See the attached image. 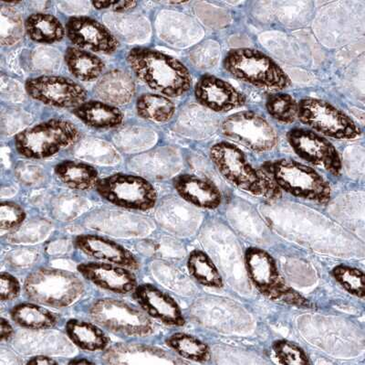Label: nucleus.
<instances>
[{"mask_svg": "<svg viewBox=\"0 0 365 365\" xmlns=\"http://www.w3.org/2000/svg\"><path fill=\"white\" fill-rule=\"evenodd\" d=\"M127 63L137 79L169 99L184 96L193 84L190 71L184 64L154 49H132L127 55Z\"/></svg>", "mask_w": 365, "mask_h": 365, "instance_id": "nucleus-1", "label": "nucleus"}, {"mask_svg": "<svg viewBox=\"0 0 365 365\" xmlns=\"http://www.w3.org/2000/svg\"><path fill=\"white\" fill-rule=\"evenodd\" d=\"M223 67L235 79L260 89L283 91L292 86L282 66L256 49H232L225 56Z\"/></svg>", "mask_w": 365, "mask_h": 365, "instance_id": "nucleus-2", "label": "nucleus"}, {"mask_svg": "<svg viewBox=\"0 0 365 365\" xmlns=\"http://www.w3.org/2000/svg\"><path fill=\"white\" fill-rule=\"evenodd\" d=\"M23 289L29 301L45 307L63 309L81 298L84 284L76 274L45 266L29 274Z\"/></svg>", "mask_w": 365, "mask_h": 365, "instance_id": "nucleus-3", "label": "nucleus"}, {"mask_svg": "<svg viewBox=\"0 0 365 365\" xmlns=\"http://www.w3.org/2000/svg\"><path fill=\"white\" fill-rule=\"evenodd\" d=\"M80 130L63 119H51L36 124L19 132L14 138L16 151L23 158L45 159L76 145Z\"/></svg>", "mask_w": 365, "mask_h": 365, "instance_id": "nucleus-4", "label": "nucleus"}, {"mask_svg": "<svg viewBox=\"0 0 365 365\" xmlns=\"http://www.w3.org/2000/svg\"><path fill=\"white\" fill-rule=\"evenodd\" d=\"M247 275L260 294L273 301L299 308H309V303L298 291L287 284L275 259L267 251L250 247L244 256Z\"/></svg>", "mask_w": 365, "mask_h": 365, "instance_id": "nucleus-5", "label": "nucleus"}, {"mask_svg": "<svg viewBox=\"0 0 365 365\" xmlns=\"http://www.w3.org/2000/svg\"><path fill=\"white\" fill-rule=\"evenodd\" d=\"M280 190L297 198L327 204L331 188L316 169L292 159H282L266 163Z\"/></svg>", "mask_w": 365, "mask_h": 365, "instance_id": "nucleus-6", "label": "nucleus"}, {"mask_svg": "<svg viewBox=\"0 0 365 365\" xmlns=\"http://www.w3.org/2000/svg\"><path fill=\"white\" fill-rule=\"evenodd\" d=\"M93 322L123 337H146L155 330L153 319L139 307L112 298L97 299L89 309Z\"/></svg>", "mask_w": 365, "mask_h": 365, "instance_id": "nucleus-7", "label": "nucleus"}, {"mask_svg": "<svg viewBox=\"0 0 365 365\" xmlns=\"http://www.w3.org/2000/svg\"><path fill=\"white\" fill-rule=\"evenodd\" d=\"M298 119L325 138L354 140L361 135V129L347 114L327 101L314 97L299 101Z\"/></svg>", "mask_w": 365, "mask_h": 365, "instance_id": "nucleus-8", "label": "nucleus"}, {"mask_svg": "<svg viewBox=\"0 0 365 365\" xmlns=\"http://www.w3.org/2000/svg\"><path fill=\"white\" fill-rule=\"evenodd\" d=\"M96 191L103 200L127 210H152L158 198L151 182L141 176L127 174H115L101 179Z\"/></svg>", "mask_w": 365, "mask_h": 365, "instance_id": "nucleus-9", "label": "nucleus"}, {"mask_svg": "<svg viewBox=\"0 0 365 365\" xmlns=\"http://www.w3.org/2000/svg\"><path fill=\"white\" fill-rule=\"evenodd\" d=\"M221 133L225 138L257 153L272 151L279 143L275 129L255 111H240L227 117L221 125Z\"/></svg>", "mask_w": 365, "mask_h": 365, "instance_id": "nucleus-10", "label": "nucleus"}, {"mask_svg": "<svg viewBox=\"0 0 365 365\" xmlns=\"http://www.w3.org/2000/svg\"><path fill=\"white\" fill-rule=\"evenodd\" d=\"M210 156L225 180L247 194L263 196L262 174L250 164L239 146L230 142H218L212 146Z\"/></svg>", "mask_w": 365, "mask_h": 365, "instance_id": "nucleus-11", "label": "nucleus"}, {"mask_svg": "<svg viewBox=\"0 0 365 365\" xmlns=\"http://www.w3.org/2000/svg\"><path fill=\"white\" fill-rule=\"evenodd\" d=\"M31 99L57 109H73L86 102L87 92L81 84L70 78L41 76L29 78L25 84Z\"/></svg>", "mask_w": 365, "mask_h": 365, "instance_id": "nucleus-12", "label": "nucleus"}, {"mask_svg": "<svg viewBox=\"0 0 365 365\" xmlns=\"http://www.w3.org/2000/svg\"><path fill=\"white\" fill-rule=\"evenodd\" d=\"M292 151L303 161L325 169L334 176L341 174L340 154L330 140L311 129L295 128L287 133Z\"/></svg>", "mask_w": 365, "mask_h": 365, "instance_id": "nucleus-13", "label": "nucleus"}, {"mask_svg": "<svg viewBox=\"0 0 365 365\" xmlns=\"http://www.w3.org/2000/svg\"><path fill=\"white\" fill-rule=\"evenodd\" d=\"M66 35L74 47L96 54H113L119 47L118 40L106 25L86 16L68 19Z\"/></svg>", "mask_w": 365, "mask_h": 365, "instance_id": "nucleus-14", "label": "nucleus"}, {"mask_svg": "<svg viewBox=\"0 0 365 365\" xmlns=\"http://www.w3.org/2000/svg\"><path fill=\"white\" fill-rule=\"evenodd\" d=\"M195 100L205 109L216 113H227L241 109L247 103L245 94L222 78L205 74L194 88Z\"/></svg>", "mask_w": 365, "mask_h": 365, "instance_id": "nucleus-15", "label": "nucleus"}, {"mask_svg": "<svg viewBox=\"0 0 365 365\" xmlns=\"http://www.w3.org/2000/svg\"><path fill=\"white\" fill-rule=\"evenodd\" d=\"M77 270L91 284L117 295L133 293L139 285L132 269L115 264L91 261L80 264Z\"/></svg>", "mask_w": 365, "mask_h": 365, "instance_id": "nucleus-16", "label": "nucleus"}, {"mask_svg": "<svg viewBox=\"0 0 365 365\" xmlns=\"http://www.w3.org/2000/svg\"><path fill=\"white\" fill-rule=\"evenodd\" d=\"M137 306L152 319L171 327H182L185 319L180 306L168 293L152 284L136 286L132 293Z\"/></svg>", "mask_w": 365, "mask_h": 365, "instance_id": "nucleus-17", "label": "nucleus"}, {"mask_svg": "<svg viewBox=\"0 0 365 365\" xmlns=\"http://www.w3.org/2000/svg\"><path fill=\"white\" fill-rule=\"evenodd\" d=\"M75 246L93 261L115 264L133 271L140 269V261L131 251L115 241L96 234H81L75 238Z\"/></svg>", "mask_w": 365, "mask_h": 365, "instance_id": "nucleus-18", "label": "nucleus"}, {"mask_svg": "<svg viewBox=\"0 0 365 365\" xmlns=\"http://www.w3.org/2000/svg\"><path fill=\"white\" fill-rule=\"evenodd\" d=\"M179 196L187 203L205 210H215L222 203V195L216 185L194 174H181L173 180Z\"/></svg>", "mask_w": 365, "mask_h": 365, "instance_id": "nucleus-19", "label": "nucleus"}, {"mask_svg": "<svg viewBox=\"0 0 365 365\" xmlns=\"http://www.w3.org/2000/svg\"><path fill=\"white\" fill-rule=\"evenodd\" d=\"M98 99L113 106H123L135 94V84L128 73L122 70L107 71L94 86Z\"/></svg>", "mask_w": 365, "mask_h": 365, "instance_id": "nucleus-20", "label": "nucleus"}, {"mask_svg": "<svg viewBox=\"0 0 365 365\" xmlns=\"http://www.w3.org/2000/svg\"><path fill=\"white\" fill-rule=\"evenodd\" d=\"M168 359L160 349L139 344H118L104 351L103 361L107 364H153Z\"/></svg>", "mask_w": 365, "mask_h": 365, "instance_id": "nucleus-21", "label": "nucleus"}, {"mask_svg": "<svg viewBox=\"0 0 365 365\" xmlns=\"http://www.w3.org/2000/svg\"><path fill=\"white\" fill-rule=\"evenodd\" d=\"M78 119L90 128L110 129L122 125L125 116L118 107L101 100H89L73 109Z\"/></svg>", "mask_w": 365, "mask_h": 365, "instance_id": "nucleus-22", "label": "nucleus"}, {"mask_svg": "<svg viewBox=\"0 0 365 365\" xmlns=\"http://www.w3.org/2000/svg\"><path fill=\"white\" fill-rule=\"evenodd\" d=\"M65 331L71 342L81 350L104 351L109 347L110 339L101 326L96 322L83 319H68L65 325Z\"/></svg>", "mask_w": 365, "mask_h": 365, "instance_id": "nucleus-23", "label": "nucleus"}, {"mask_svg": "<svg viewBox=\"0 0 365 365\" xmlns=\"http://www.w3.org/2000/svg\"><path fill=\"white\" fill-rule=\"evenodd\" d=\"M58 181L66 187L78 191H89L97 188L101 180L97 169L87 163L64 161L54 168Z\"/></svg>", "mask_w": 365, "mask_h": 365, "instance_id": "nucleus-24", "label": "nucleus"}, {"mask_svg": "<svg viewBox=\"0 0 365 365\" xmlns=\"http://www.w3.org/2000/svg\"><path fill=\"white\" fill-rule=\"evenodd\" d=\"M11 319L19 327L31 331H46L54 328L58 319L45 306L29 301L21 303L11 309Z\"/></svg>", "mask_w": 365, "mask_h": 365, "instance_id": "nucleus-25", "label": "nucleus"}, {"mask_svg": "<svg viewBox=\"0 0 365 365\" xmlns=\"http://www.w3.org/2000/svg\"><path fill=\"white\" fill-rule=\"evenodd\" d=\"M64 61L70 73L81 81L99 80L103 76V61L93 52L77 47H68L65 51Z\"/></svg>", "mask_w": 365, "mask_h": 365, "instance_id": "nucleus-26", "label": "nucleus"}, {"mask_svg": "<svg viewBox=\"0 0 365 365\" xmlns=\"http://www.w3.org/2000/svg\"><path fill=\"white\" fill-rule=\"evenodd\" d=\"M25 31L31 41L41 44H57L66 34V29L60 19L43 12L29 16L25 21Z\"/></svg>", "mask_w": 365, "mask_h": 365, "instance_id": "nucleus-27", "label": "nucleus"}, {"mask_svg": "<svg viewBox=\"0 0 365 365\" xmlns=\"http://www.w3.org/2000/svg\"><path fill=\"white\" fill-rule=\"evenodd\" d=\"M136 112L141 119L155 123L170 121L177 106L171 99L158 93L141 94L136 101Z\"/></svg>", "mask_w": 365, "mask_h": 365, "instance_id": "nucleus-28", "label": "nucleus"}, {"mask_svg": "<svg viewBox=\"0 0 365 365\" xmlns=\"http://www.w3.org/2000/svg\"><path fill=\"white\" fill-rule=\"evenodd\" d=\"M187 266L192 278L202 286L210 289L223 288L224 281L220 270L204 251H192L187 257Z\"/></svg>", "mask_w": 365, "mask_h": 365, "instance_id": "nucleus-29", "label": "nucleus"}, {"mask_svg": "<svg viewBox=\"0 0 365 365\" xmlns=\"http://www.w3.org/2000/svg\"><path fill=\"white\" fill-rule=\"evenodd\" d=\"M165 344L182 359L202 364L211 360L210 347L193 335L175 332L166 339Z\"/></svg>", "mask_w": 365, "mask_h": 365, "instance_id": "nucleus-30", "label": "nucleus"}, {"mask_svg": "<svg viewBox=\"0 0 365 365\" xmlns=\"http://www.w3.org/2000/svg\"><path fill=\"white\" fill-rule=\"evenodd\" d=\"M265 106L269 115L283 125H291L298 119L299 102L291 94H269L267 97Z\"/></svg>", "mask_w": 365, "mask_h": 365, "instance_id": "nucleus-31", "label": "nucleus"}, {"mask_svg": "<svg viewBox=\"0 0 365 365\" xmlns=\"http://www.w3.org/2000/svg\"><path fill=\"white\" fill-rule=\"evenodd\" d=\"M0 42L3 46L18 44L25 31V22L21 16L11 6H6L0 11Z\"/></svg>", "mask_w": 365, "mask_h": 365, "instance_id": "nucleus-32", "label": "nucleus"}, {"mask_svg": "<svg viewBox=\"0 0 365 365\" xmlns=\"http://www.w3.org/2000/svg\"><path fill=\"white\" fill-rule=\"evenodd\" d=\"M334 279L351 295L361 299L365 296V275L361 269L346 265H339L332 269Z\"/></svg>", "mask_w": 365, "mask_h": 365, "instance_id": "nucleus-33", "label": "nucleus"}, {"mask_svg": "<svg viewBox=\"0 0 365 365\" xmlns=\"http://www.w3.org/2000/svg\"><path fill=\"white\" fill-rule=\"evenodd\" d=\"M272 349L280 364H311L307 354L295 342L283 340V339L282 340H277L273 342Z\"/></svg>", "mask_w": 365, "mask_h": 365, "instance_id": "nucleus-34", "label": "nucleus"}, {"mask_svg": "<svg viewBox=\"0 0 365 365\" xmlns=\"http://www.w3.org/2000/svg\"><path fill=\"white\" fill-rule=\"evenodd\" d=\"M27 214L21 205L12 201L0 204V228L2 231L16 229L24 223Z\"/></svg>", "mask_w": 365, "mask_h": 365, "instance_id": "nucleus-35", "label": "nucleus"}, {"mask_svg": "<svg viewBox=\"0 0 365 365\" xmlns=\"http://www.w3.org/2000/svg\"><path fill=\"white\" fill-rule=\"evenodd\" d=\"M21 293V285L19 279L11 273L3 271L0 274V299L9 302L18 299Z\"/></svg>", "mask_w": 365, "mask_h": 365, "instance_id": "nucleus-36", "label": "nucleus"}, {"mask_svg": "<svg viewBox=\"0 0 365 365\" xmlns=\"http://www.w3.org/2000/svg\"><path fill=\"white\" fill-rule=\"evenodd\" d=\"M91 5L97 11L126 13L133 11L138 5L136 1H93Z\"/></svg>", "mask_w": 365, "mask_h": 365, "instance_id": "nucleus-37", "label": "nucleus"}, {"mask_svg": "<svg viewBox=\"0 0 365 365\" xmlns=\"http://www.w3.org/2000/svg\"><path fill=\"white\" fill-rule=\"evenodd\" d=\"M15 331L11 322L8 319L1 317L0 319V340L2 342L9 341L14 336Z\"/></svg>", "mask_w": 365, "mask_h": 365, "instance_id": "nucleus-38", "label": "nucleus"}, {"mask_svg": "<svg viewBox=\"0 0 365 365\" xmlns=\"http://www.w3.org/2000/svg\"><path fill=\"white\" fill-rule=\"evenodd\" d=\"M28 365H58V363L53 358L46 356V355H37L29 358Z\"/></svg>", "mask_w": 365, "mask_h": 365, "instance_id": "nucleus-39", "label": "nucleus"}, {"mask_svg": "<svg viewBox=\"0 0 365 365\" xmlns=\"http://www.w3.org/2000/svg\"><path fill=\"white\" fill-rule=\"evenodd\" d=\"M68 364H74V365H88V364H94L93 361H91L87 358H75V359L68 361Z\"/></svg>", "mask_w": 365, "mask_h": 365, "instance_id": "nucleus-40", "label": "nucleus"}]
</instances>
